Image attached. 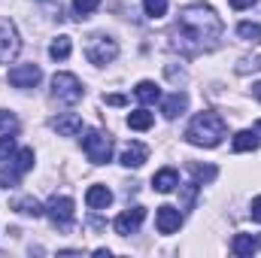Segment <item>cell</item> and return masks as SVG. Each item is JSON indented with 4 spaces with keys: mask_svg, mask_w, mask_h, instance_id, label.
I'll return each mask as SVG.
<instances>
[{
    "mask_svg": "<svg viewBox=\"0 0 261 258\" xmlns=\"http://www.w3.org/2000/svg\"><path fill=\"white\" fill-rule=\"evenodd\" d=\"M173 34L179 37V49L182 52H200V49H213L222 37V18L213 12V6H186L179 12V21L173 28Z\"/></svg>",
    "mask_w": 261,
    "mask_h": 258,
    "instance_id": "1",
    "label": "cell"
},
{
    "mask_svg": "<svg viewBox=\"0 0 261 258\" xmlns=\"http://www.w3.org/2000/svg\"><path fill=\"white\" fill-rule=\"evenodd\" d=\"M225 131H228V125H225V119H222L219 113H197L195 119L189 122V128H186V140H189L192 146L213 149V146L222 143Z\"/></svg>",
    "mask_w": 261,
    "mask_h": 258,
    "instance_id": "2",
    "label": "cell"
},
{
    "mask_svg": "<svg viewBox=\"0 0 261 258\" xmlns=\"http://www.w3.org/2000/svg\"><path fill=\"white\" fill-rule=\"evenodd\" d=\"M82 152H85V158H88L91 164H107V161L113 158V137L100 128L85 131V137H82Z\"/></svg>",
    "mask_w": 261,
    "mask_h": 258,
    "instance_id": "3",
    "label": "cell"
},
{
    "mask_svg": "<svg viewBox=\"0 0 261 258\" xmlns=\"http://www.w3.org/2000/svg\"><path fill=\"white\" fill-rule=\"evenodd\" d=\"M31 167H34V149H21V152H15V155L9 158V164L0 170V189H12V186H18L21 173H28Z\"/></svg>",
    "mask_w": 261,
    "mask_h": 258,
    "instance_id": "4",
    "label": "cell"
},
{
    "mask_svg": "<svg viewBox=\"0 0 261 258\" xmlns=\"http://www.w3.org/2000/svg\"><path fill=\"white\" fill-rule=\"evenodd\" d=\"M52 97L61 104H76L82 100V82L73 73H55L52 76Z\"/></svg>",
    "mask_w": 261,
    "mask_h": 258,
    "instance_id": "5",
    "label": "cell"
},
{
    "mask_svg": "<svg viewBox=\"0 0 261 258\" xmlns=\"http://www.w3.org/2000/svg\"><path fill=\"white\" fill-rule=\"evenodd\" d=\"M85 55H88L91 64H110V61L119 55V43H116L113 37H91Z\"/></svg>",
    "mask_w": 261,
    "mask_h": 258,
    "instance_id": "6",
    "label": "cell"
},
{
    "mask_svg": "<svg viewBox=\"0 0 261 258\" xmlns=\"http://www.w3.org/2000/svg\"><path fill=\"white\" fill-rule=\"evenodd\" d=\"M46 216L52 219V225L55 228H61V231H67L70 225H73V200L70 197H52L49 203H46Z\"/></svg>",
    "mask_w": 261,
    "mask_h": 258,
    "instance_id": "7",
    "label": "cell"
},
{
    "mask_svg": "<svg viewBox=\"0 0 261 258\" xmlns=\"http://www.w3.org/2000/svg\"><path fill=\"white\" fill-rule=\"evenodd\" d=\"M143 219H146V210H143V207H130V210H125L122 216H116L113 228H116V234L130 237V234H137V231H140Z\"/></svg>",
    "mask_w": 261,
    "mask_h": 258,
    "instance_id": "8",
    "label": "cell"
},
{
    "mask_svg": "<svg viewBox=\"0 0 261 258\" xmlns=\"http://www.w3.org/2000/svg\"><path fill=\"white\" fill-rule=\"evenodd\" d=\"M21 43H18V34L9 21H0V64H9L15 55H18Z\"/></svg>",
    "mask_w": 261,
    "mask_h": 258,
    "instance_id": "9",
    "label": "cell"
},
{
    "mask_svg": "<svg viewBox=\"0 0 261 258\" xmlns=\"http://www.w3.org/2000/svg\"><path fill=\"white\" fill-rule=\"evenodd\" d=\"M40 79H43V70L37 64H18L9 70V85L15 88H34Z\"/></svg>",
    "mask_w": 261,
    "mask_h": 258,
    "instance_id": "10",
    "label": "cell"
},
{
    "mask_svg": "<svg viewBox=\"0 0 261 258\" xmlns=\"http://www.w3.org/2000/svg\"><path fill=\"white\" fill-rule=\"evenodd\" d=\"M155 225H158L161 234H173V231H179V225H182V213H179L176 207H158Z\"/></svg>",
    "mask_w": 261,
    "mask_h": 258,
    "instance_id": "11",
    "label": "cell"
},
{
    "mask_svg": "<svg viewBox=\"0 0 261 258\" xmlns=\"http://www.w3.org/2000/svg\"><path fill=\"white\" fill-rule=\"evenodd\" d=\"M52 128L58 131L61 137H76V134H82V119L76 113H67V116L52 119Z\"/></svg>",
    "mask_w": 261,
    "mask_h": 258,
    "instance_id": "12",
    "label": "cell"
},
{
    "mask_svg": "<svg viewBox=\"0 0 261 258\" xmlns=\"http://www.w3.org/2000/svg\"><path fill=\"white\" fill-rule=\"evenodd\" d=\"M186 107H189V94H186V91H173V94L161 104V113H164V119H176L179 113H186Z\"/></svg>",
    "mask_w": 261,
    "mask_h": 258,
    "instance_id": "13",
    "label": "cell"
},
{
    "mask_svg": "<svg viewBox=\"0 0 261 258\" xmlns=\"http://www.w3.org/2000/svg\"><path fill=\"white\" fill-rule=\"evenodd\" d=\"M146 158H149V149H146L143 143H128V146L122 149V158H119V161H122L125 167H140Z\"/></svg>",
    "mask_w": 261,
    "mask_h": 258,
    "instance_id": "14",
    "label": "cell"
},
{
    "mask_svg": "<svg viewBox=\"0 0 261 258\" xmlns=\"http://www.w3.org/2000/svg\"><path fill=\"white\" fill-rule=\"evenodd\" d=\"M85 203H88L91 210H107V207L113 203V192H110L107 186H91V189L85 192Z\"/></svg>",
    "mask_w": 261,
    "mask_h": 258,
    "instance_id": "15",
    "label": "cell"
},
{
    "mask_svg": "<svg viewBox=\"0 0 261 258\" xmlns=\"http://www.w3.org/2000/svg\"><path fill=\"white\" fill-rule=\"evenodd\" d=\"M152 186H155V192L167 194V192H173V189L179 186V176H176L173 167H164V170H158V173L152 176Z\"/></svg>",
    "mask_w": 261,
    "mask_h": 258,
    "instance_id": "16",
    "label": "cell"
},
{
    "mask_svg": "<svg viewBox=\"0 0 261 258\" xmlns=\"http://www.w3.org/2000/svg\"><path fill=\"white\" fill-rule=\"evenodd\" d=\"M134 94H137V100H140V104H146V107H149V104H155V100H161V88H158L152 79H143V82L134 88Z\"/></svg>",
    "mask_w": 261,
    "mask_h": 258,
    "instance_id": "17",
    "label": "cell"
},
{
    "mask_svg": "<svg viewBox=\"0 0 261 258\" xmlns=\"http://www.w3.org/2000/svg\"><path fill=\"white\" fill-rule=\"evenodd\" d=\"M258 134H255V131H237V134H234V143H231V146H234V152H255V149H258Z\"/></svg>",
    "mask_w": 261,
    "mask_h": 258,
    "instance_id": "18",
    "label": "cell"
},
{
    "mask_svg": "<svg viewBox=\"0 0 261 258\" xmlns=\"http://www.w3.org/2000/svg\"><path fill=\"white\" fill-rule=\"evenodd\" d=\"M258 249V243H255V237L252 234H234V240H231V252L234 255H252Z\"/></svg>",
    "mask_w": 261,
    "mask_h": 258,
    "instance_id": "19",
    "label": "cell"
},
{
    "mask_svg": "<svg viewBox=\"0 0 261 258\" xmlns=\"http://www.w3.org/2000/svg\"><path fill=\"white\" fill-rule=\"evenodd\" d=\"M152 122H155V116L149 110H134L128 116V128H134V131H149Z\"/></svg>",
    "mask_w": 261,
    "mask_h": 258,
    "instance_id": "20",
    "label": "cell"
},
{
    "mask_svg": "<svg viewBox=\"0 0 261 258\" xmlns=\"http://www.w3.org/2000/svg\"><path fill=\"white\" fill-rule=\"evenodd\" d=\"M70 52H73V43H70V37H58V40L49 46V55H52L55 61H64V58H70Z\"/></svg>",
    "mask_w": 261,
    "mask_h": 258,
    "instance_id": "21",
    "label": "cell"
},
{
    "mask_svg": "<svg viewBox=\"0 0 261 258\" xmlns=\"http://www.w3.org/2000/svg\"><path fill=\"white\" fill-rule=\"evenodd\" d=\"M15 210H18V213H24V216H34V219L46 213V210L40 207V200H34V197H21V200H15Z\"/></svg>",
    "mask_w": 261,
    "mask_h": 258,
    "instance_id": "22",
    "label": "cell"
},
{
    "mask_svg": "<svg viewBox=\"0 0 261 258\" xmlns=\"http://www.w3.org/2000/svg\"><path fill=\"white\" fill-rule=\"evenodd\" d=\"M237 34L249 43H261V24H252V21H240L237 24Z\"/></svg>",
    "mask_w": 261,
    "mask_h": 258,
    "instance_id": "23",
    "label": "cell"
},
{
    "mask_svg": "<svg viewBox=\"0 0 261 258\" xmlns=\"http://www.w3.org/2000/svg\"><path fill=\"white\" fill-rule=\"evenodd\" d=\"M189 170H192V176H195L197 183H213V179L219 176V170H216V167H210V164H206V167H200V164H192Z\"/></svg>",
    "mask_w": 261,
    "mask_h": 258,
    "instance_id": "24",
    "label": "cell"
},
{
    "mask_svg": "<svg viewBox=\"0 0 261 258\" xmlns=\"http://www.w3.org/2000/svg\"><path fill=\"white\" fill-rule=\"evenodd\" d=\"M143 9L149 18H161L167 12V0H143Z\"/></svg>",
    "mask_w": 261,
    "mask_h": 258,
    "instance_id": "25",
    "label": "cell"
},
{
    "mask_svg": "<svg viewBox=\"0 0 261 258\" xmlns=\"http://www.w3.org/2000/svg\"><path fill=\"white\" fill-rule=\"evenodd\" d=\"M12 155H15V140H12V134H3L0 137V158L9 161Z\"/></svg>",
    "mask_w": 261,
    "mask_h": 258,
    "instance_id": "26",
    "label": "cell"
},
{
    "mask_svg": "<svg viewBox=\"0 0 261 258\" xmlns=\"http://www.w3.org/2000/svg\"><path fill=\"white\" fill-rule=\"evenodd\" d=\"M0 131H3V134H15V131H18V119H15L12 113L0 110Z\"/></svg>",
    "mask_w": 261,
    "mask_h": 258,
    "instance_id": "27",
    "label": "cell"
},
{
    "mask_svg": "<svg viewBox=\"0 0 261 258\" xmlns=\"http://www.w3.org/2000/svg\"><path fill=\"white\" fill-rule=\"evenodd\" d=\"M73 6H76V12H79V15L85 18L88 12H94V9L100 6V0H73Z\"/></svg>",
    "mask_w": 261,
    "mask_h": 258,
    "instance_id": "28",
    "label": "cell"
},
{
    "mask_svg": "<svg viewBox=\"0 0 261 258\" xmlns=\"http://www.w3.org/2000/svg\"><path fill=\"white\" fill-rule=\"evenodd\" d=\"M246 70H261V55H258V58H249V61H243V64H240V73H246Z\"/></svg>",
    "mask_w": 261,
    "mask_h": 258,
    "instance_id": "29",
    "label": "cell"
},
{
    "mask_svg": "<svg viewBox=\"0 0 261 258\" xmlns=\"http://www.w3.org/2000/svg\"><path fill=\"white\" fill-rule=\"evenodd\" d=\"M107 104H110V107H125L128 100H125L122 94H107Z\"/></svg>",
    "mask_w": 261,
    "mask_h": 258,
    "instance_id": "30",
    "label": "cell"
},
{
    "mask_svg": "<svg viewBox=\"0 0 261 258\" xmlns=\"http://www.w3.org/2000/svg\"><path fill=\"white\" fill-rule=\"evenodd\" d=\"M249 213H252V219H255V222H261V197L252 200V210H249Z\"/></svg>",
    "mask_w": 261,
    "mask_h": 258,
    "instance_id": "31",
    "label": "cell"
},
{
    "mask_svg": "<svg viewBox=\"0 0 261 258\" xmlns=\"http://www.w3.org/2000/svg\"><path fill=\"white\" fill-rule=\"evenodd\" d=\"M255 0H231V9H249Z\"/></svg>",
    "mask_w": 261,
    "mask_h": 258,
    "instance_id": "32",
    "label": "cell"
},
{
    "mask_svg": "<svg viewBox=\"0 0 261 258\" xmlns=\"http://www.w3.org/2000/svg\"><path fill=\"white\" fill-rule=\"evenodd\" d=\"M252 94H255V100H261V82H255V85H252Z\"/></svg>",
    "mask_w": 261,
    "mask_h": 258,
    "instance_id": "33",
    "label": "cell"
},
{
    "mask_svg": "<svg viewBox=\"0 0 261 258\" xmlns=\"http://www.w3.org/2000/svg\"><path fill=\"white\" fill-rule=\"evenodd\" d=\"M255 243H258V246H261V237H258V240H255Z\"/></svg>",
    "mask_w": 261,
    "mask_h": 258,
    "instance_id": "34",
    "label": "cell"
},
{
    "mask_svg": "<svg viewBox=\"0 0 261 258\" xmlns=\"http://www.w3.org/2000/svg\"><path fill=\"white\" fill-rule=\"evenodd\" d=\"M258 131H261V122H258Z\"/></svg>",
    "mask_w": 261,
    "mask_h": 258,
    "instance_id": "35",
    "label": "cell"
}]
</instances>
